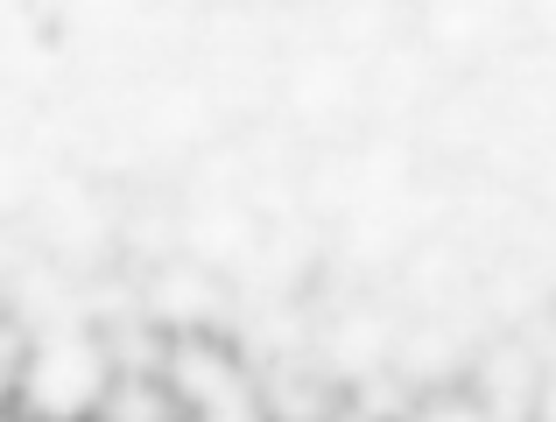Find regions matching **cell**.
I'll return each instance as SVG.
<instances>
[{
	"instance_id": "1",
	"label": "cell",
	"mask_w": 556,
	"mask_h": 422,
	"mask_svg": "<svg viewBox=\"0 0 556 422\" xmlns=\"http://www.w3.org/2000/svg\"><path fill=\"white\" fill-rule=\"evenodd\" d=\"M106 381H113L106 338H92V331H56V338H42L36 353L14 367V401H22L28 422H92Z\"/></svg>"
},
{
	"instance_id": "2",
	"label": "cell",
	"mask_w": 556,
	"mask_h": 422,
	"mask_svg": "<svg viewBox=\"0 0 556 422\" xmlns=\"http://www.w3.org/2000/svg\"><path fill=\"white\" fill-rule=\"evenodd\" d=\"M155 373H163V387L184 401V415L254 401V381H247V367L232 359V345L212 338V331H169L163 367H155Z\"/></svg>"
},
{
	"instance_id": "3",
	"label": "cell",
	"mask_w": 556,
	"mask_h": 422,
	"mask_svg": "<svg viewBox=\"0 0 556 422\" xmlns=\"http://www.w3.org/2000/svg\"><path fill=\"white\" fill-rule=\"evenodd\" d=\"M92 422H184V401L163 387V373H113Z\"/></svg>"
},
{
	"instance_id": "4",
	"label": "cell",
	"mask_w": 556,
	"mask_h": 422,
	"mask_svg": "<svg viewBox=\"0 0 556 422\" xmlns=\"http://www.w3.org/2000/svg\"><path fill=\"white\" fill-rule=\"evenodd\" d=\"M402 422H501V415H493L479 395H465V387H437V395L408 401V415H402Z\"/></svg>"
},
{
	"instance_id": "5",
	"label": "cell",
	"mask_w": 556,
	"mask_h": 422,
	"mask_svg": "<svg viewBox=\"0 0 556 422\" xmlns=\"http://www.w3.org/2000/svg\"><path fill=\"white\" fill-rule=\"evenodd\" d=\"M184 422H268V415H261V401H232V409H198Z\"/></svg>"
},
{
	"instance_id": "6",
	"label": "cell",
	"mask_w": 556,
	"mask_h": 422,
	"mask_svg": "<svg viewBox=\"0 0 556 422\" xmlns=\"http://www.w3.org/2000/svg\"><path fill=\"white\" fill-rule=\"evenodd\" d=\"M0 422H14V415H8V409H0Z\"/></svg>"
}]
</instances>
